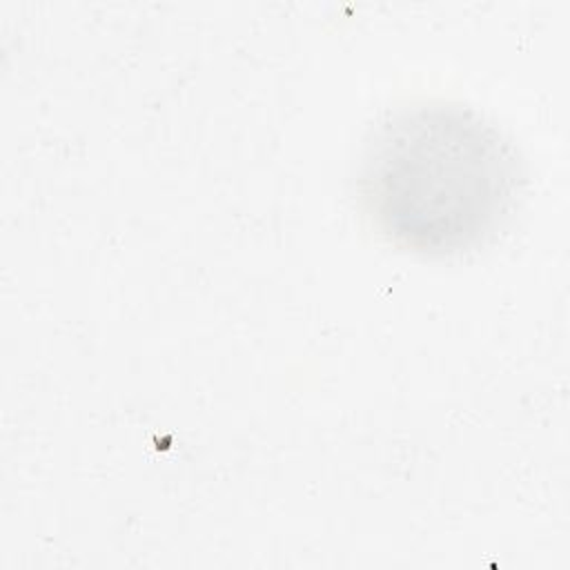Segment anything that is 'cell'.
Masks as SVG:
<instances>
[{
    "label": "cell",
    "instance_id": "1",
    "mask_svg": "<svg viewBox=\"0 0 570 570\" xmlns=\"http://www.w3.org/2000/svg\"><path fill=\"white\" fill-rule=\"evenodd\" d=\"M523 183L510 138L461 102H416L387 116L365 145L358 194L399 249L454 256L492 238Z\"/></svg>",
    "mask_w": 570,
    "mask_h": 570
}]
</instances>
